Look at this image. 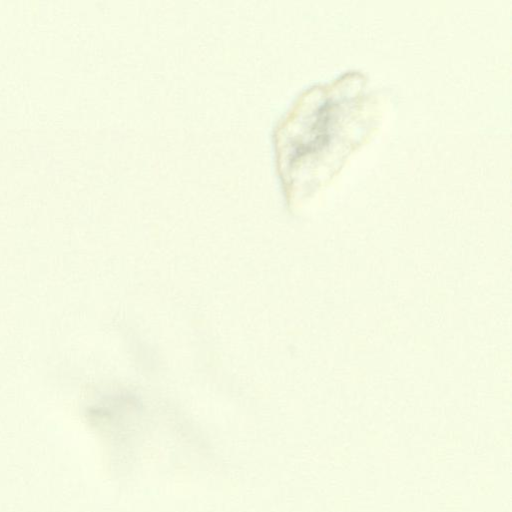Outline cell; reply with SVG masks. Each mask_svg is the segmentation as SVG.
<instances>
[{
  "mask_svg": "<svg viewBox=\"0 0 512 512\" xmlns=\"http://www.w3.org/2000/svg\"><path fill=\"white\" fill-rule=\"evenodd\" d=\"M381 115L366 74L357 69L316 83L295 100L276 134L287 192L308 196L327 184L375 130Z\"/></svg>",
  "mask_w": 512,
  "mask_h": 512,
  "instance_id": "obj_1",
  "label": "cell"
}]
</instances>
